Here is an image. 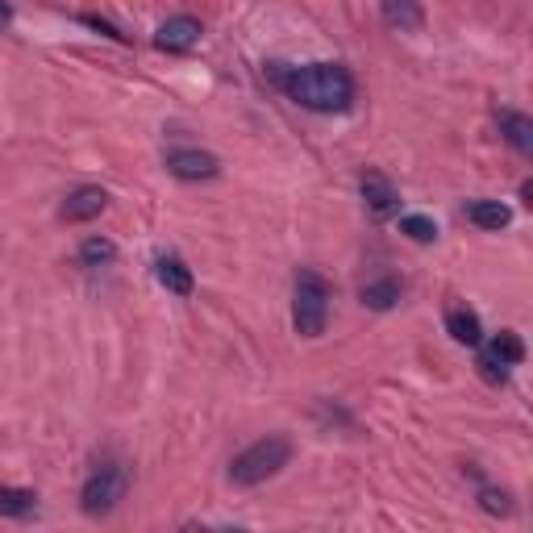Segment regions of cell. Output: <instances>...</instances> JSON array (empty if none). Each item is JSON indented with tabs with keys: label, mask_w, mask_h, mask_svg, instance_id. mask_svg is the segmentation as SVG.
I'll use <instances>...</instances> for the list:
<instances>
[{
	"label": "cell",
	"mask_w": 533,
	"mask_h": 533,
	"mask_svg": "<svg viewBox=\"0 0 533 533\" xmlns=\"http://www.w3.org/2000/svg\"><path fill=\"white\" fill-rule=\"evenodd\" d=\"M463 217L471 221V225H479V230H504V225L513 221V209L509 205H500V200H467L463 205Z\"/></svg>",
	"instance_id": "15"
},
{
	"label": "cell",
	"mask_w": 533,
	"mask_h": 533,
	"mask_svg": "<svg viewBox=\"0 0 533 533\" xmlns=\"http://www.w3.org/2000/svg\"><path fill=\"white\" fill-rule=\"evenodd\" d=\"M292 459V442L284 434H267L259 442H250L242 454H234L230 463V484L234 488H255V484H267L271 475H279Z\"/></svg>",
	"instance_id": "2"
},
{
	"label": "cell",
	"mask_w": 533,
	"mask_h": 533,
	"mask_svg": "<svg viewBox=\"0 0 533 533\" xmlns=\"http://www.w3.org/2000/svg\"><path fill=\"white\" fill-rule=\"evenodd\" d=\"M75 259H80L84 267H109L113 259H117V246L109 242V238H84L80 242V250H75Z\"/></svg>",
	"instance_id": "17"
},
{
	"label": "cell",
	"mask_w": 533,
	"mask_h": 533,
	"mask_svg": "<svg viewBox=\"0 0 533 533\" xmlns=\"http://www.w3.org/2000/svg\"><path fill=\"white\" fill-rule=\"evenodd\" d=\"M479 346H484V342H479ZM521 359H525L521 338L504 329V334H496L484 350H479V375H484L488 384H509V371H513Z\"/></svg>",
	"instance_id": "5"
},
{
	"label": "cell",
	"mask_w": 533,
	"mask_h": 533,
	"mask_svg": "<svg viewBox=\"0 0 533 533\" xmlns=\"http://www.w3.org/2000/svg\"><path fill=\"white\" fill-rule=\"evenodd\" d=\"M379 17H384V25L396 34H417L425 25V13L417 0H379Z\"/></svg>",
	"instance_id": "10"
},
{
	"label": "cell",
	"mask_w": 533,
	"mask_h": 533,
	"mask_svg": "<svg viewBox=\"0 0 533 533\" xmlns=\"http://www.w3.org/2000/svg\"><path fill=\"white\" fill-rule=\"evenodd\" d=\"M13 21V9H9V0H0V25H9Z\"/></svg>",
	"instance_id": "21"
},
{
	"label": "cell",
	"mask_w": 533,
	"mask_h": 533,
	"mask_svg": "<svg viewBox=\"0 0 533 533\" xmlns=\"http://www.w3.org/2000/svg\"><path fill=\"white\" fill-rule=\"evenodd\" d=\"M84 25H92V30H100V34H109L113 42H130V38H125V34L117 30V25H109V21H100L96 13H84Z\"/></svg>",
	"instance_id": "20"
},
{
	"label": "cell",
	"mask_w": 533,
	"mask_h": 533,
	"mask_svg": "<svg viewBox=\"0 0 533 533\" xmlns=\"http://www.w3.org/2000/svg\"><path fill=\"white\" fill-rule=\"evenodd\" d=\"M359 192H363L367 209H371L375 217H396V213H400V192H396L392 180H384L379 171H363Z\"/></svg>",
	"instance_id": "9"
},
{
	"label": "cell",
	"mask_w": 533,
	"mask_h": 533,
	"mask_svg": "<svg viewBox=\"0 0 533 533\" xmlns=\"http://www.w3.org/2000/svg\"><path fill=\"white\" fill-rule=\"evenodd\" d=\"M400 234L413 238V242H434L438 238V221H429L421 213H409V217H400Z\"/></svg>",
	"instance_id": "19"
},
{
	"label": "cell",
	"mask_w": 533,
	"mask_h": 533,
	"mask_svg": "<svg viewBox=\"0 0 533 533\" xmlns=\"http://www.w3.org/2000/svg\"><path fill=\"white\" fill-rule=\"evenodd\" d=\"M329 304H334V288L329 279L304 267L292 284V325L300 338H321L329 325Z\"/></svg>",
	"instance_id": "3"
},
{
	"label": "cell",
	"mask_w": 533,
	"mask_h": 533,
	"mask_svg": "<svg viewBox=\"0 0 533 533\" xmlns=\"http://www.w3.org/2000/svg\"><path fill=\"white\" fill-rule=\"evenodd\" d=\"M163 163L175 180H184V184H209L221 175V159L209 155V150H200V146H175V150H167Z\"/></svg>",
	"instance_id": "6"
},
{
	"label": "cell",
	"mask_w": 533,
	"mask_h": 533,
	"mask_svg": "<svg viewBox=\"0 0 533 533\" xmlns=\"http://www.w3.org/2000/svg\"><path fill=\"white\" fill-rule=\"evenodd\" d=\"M200 34H205V30H200V21L180 13V17H167L155 30V46L167 50V55H184V50H192L200 42Z\"/></svg>",
	"instance_id": "7"
},
{
	"label": "cell",
	"mask_w": 533,
	"mask_h": 533,
	"mask_svg": "<svg viewBox=\"0 0 533 533\" xmlns=\"http://www.w3.org/2000/svg\"><path fill=\"white\" fill-rule=\"evenodd\" d=\"M479 509L492 513V517H509L513 513V496L504 488H492V484H479Z\"/></svg>",
	"instance_id": "18"
},
{
	"label": "cell",
	"mask_w": 533,
	"mask_h": 533,
	"mask_svg": "<svg viewBox=\"0 0 533 533\" xmlns=\"http://www.w3.org/2000/svg\"><path fill=\"white\" fill-rule=\"evenodd\" d=\"M109 209V192L105 188H96V184H84V188H75L67 192V200L59 205V217L63 221H92Z\"/></svg>",
	"instance_id": "8"
},
{
	"label": "cell",
	"mask_w": 533,
	"mask_h": 533,
	"mask_svg": "<svg viewBox=\"0 0 533 533\" xmlns=\"http://www.w3.org/2000/svg\"><path fill=\"white\" fill-rule=\"evenodd\" d=\"M34 509H38V496L30 488L0 484V517H30Z\"/></svg>",
	"instance_id": "16"
},
{
	"label": "cell",
	"mask_w": 533,
	"mask_h": 533,
	"mask_svg": "<svg viewBox=\"0 0 533 533\" xmlns=\"http://www.w3.org/2000/svg\"><path fill=\"white\" fill-rule=\"evenodd\" d=\"M400 296H404V284H400L396 275H379V279H371V284H363V292H359L363 309H371V313H388V309H396Z\"/></svg>",
	"instance_id": "12"
},
{
	"label": "cell",
	"mask_w": 533,
	"mask_h": 533,
	"mask_svg": "<svg viewBox=\"0 0 533 533\" xmlns=\"http://www.w3.org/2000/svg\"><path fill=\"white\" fill-rule=\"evenodd\" d=\"M446 334L459 346H479L484 342V321H479V313L467 309V304H454V309L446 313Z\"/></svg>",
	"instance_id": "14"
},
{
	"label": "cell",
	"mask_w": 533,
	"mask_h": 533,
	"mask_svg": "<svg viewBox=\"0 0 533 533\" xmlns=\"http://www.w3.org/2000/svg\"><path fill=\"white\" fill-rule=\"evenodd\" d=\"M155 279L171 292V296H192L196 279H192V267L180 259V255H159L155 259Z\"/></svg>",
	"instance_id": "11"
},
{
	"label": "cell",
	"mask_w": 533,
	"mask_h": 533,
	"mask_svg": "<svg viewBox=\"0 0 533 533\" xmlns=\"http://www.w3.org/2000/svg\"><path fill=\"white\" fill-rule=\"evenodd\" d=\"M267 75L279 84V92L309 113H346L354 105V75L342 63H309V67L271 63Z\"/></svg>",
	"instance_id": "1"
},
{
	"label": "cell",
	"mask_w": 533,
	"mask_h": 533,
	"mask_svg": "<svg viewBox=\"0 0 533 533\" xmlns=\"http://www.w3.org/2000/svg\"><path fill=\"white\" fill-rule=\"evenodd\" d=\"M496 125H500V138L509 142L517 155H533V121L517 109H500L496 113Z\"/></svg>",
	"instance_id": "13"
},
{
	"label": "cell",
	"mask_w": 533,
	"mask_h": 533,
	"mask_svg": "<svg viewBox=\"0 0 533 533\" xmlns=\"http://www.w3.org/2000/svg\"><path fill=\"white\" fill-rule=\"evenodd\" d=\"M125 488H130V471L121 463H100L80 488V509L88 517H109L125 500Z\"/></svg>",
	"instance_id": "4"
}]
</instances>
